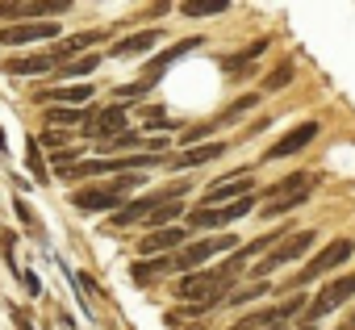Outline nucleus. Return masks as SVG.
Listing matches in <instances>:
<instances>
[{"label":"nucleus","mask_w":355,"mask_h":330,"mask_svg":"<svg viewBox=\"0 0 355 330\" xmlns=\"http://www.w3.org/2000/svg\"><path fill=\"white\" fill-rule=\"evenodd\" d=\"M26 168L34 172V180H38V184H46V180H51L46 163H42V146H38V138H30V142H26Z\"/></svg>","instance_id":"obj_25"},{"label":"nucleus","mask_w":355,"mask_h":330,"mask_svg":"<svg viewBox=\"0 0 355 330\" xmlns=\"http://www.w3.org/2000/svg\"><path fill=\"white\" fill-rule=\"evenodd\" d=\"M42 101L51 105H67V109H80L84 101H92V84H71V88H46Z\"/></svg>","instance_id":"obj_18"},{"label":"nucleus","mask_w":355,"mask_h":330,"mask_svg":"<svg viewBox=\"0 0 355 330\" xmlns=\"http://www.w3.org/2000/svg\"><path fill=\"white\" fill-rule=\"evenodd\" d=\"M21 280H26V293H30V297H38V293H42V280H38L34 272H21Z\"/></svg>","instance_id":"obj_34"},{"label":"nucleus","mask_w":355,"mask_h":330,"mask_svg":"<svg viewBox=\"0 0 355 330\" xmlns=\"http://www.w3.org/2000/svg\"><path fill=\"white\" fill-rule=\"evenodd\" d=\"M197 46H201V38H184V42H175V46H171L167 55L150 59V63H146V84H150V80H155V76H159L163 67H171L175 59H184V55H189V51H197Z\"/></svg>","instance_id":"obj_19"},{"label":"nucleus","mask_w":355,"mask_h":330,"mask_svg":"<svg viewBox=\"0 0 355 330\" xmlns=\"http://www.w3.org/2000/svg\"><path fill=\"white\" fill-rule=\"evenodd\" d=\"M13 326H17V330H34V326H30V313H26V309H13Z\"/></svg>","instance_id":"obj_35"},{"label":"nucleus","mask_w":355,"mask_h":330,"mask_svg":"<svg viewBox=\"0 0 355 330\" xmlns=\"http://www.w3.org/2000/svg\"><path fill=\"white\" fill-rule=\"evenodd\" d=\"M226 9H230L226 0H184L180 5L184 17H214V13H226Z\"/></svg>","instance_id":"obj_24"},{"label":"nucleus","mask_w":355,"mask_h":330,"mask_svg":"<svg viewBox=\"0 0 355 330\" xmlns=\"http://www.w3.org/2000/svg\"><path fill=\"white\" fill-rule=\"evenodd\" d=\"M17 218H21V222L34 230V214H30V205H26V201H17Z\"/></svg>","instance_id":"obj_36"},{"label":"nucleus","mask_w":355,"mask_h":330,"mask_svg":"<svg viewBox=\"0 0 355 330\" xmlns=\"http://www.w3.org/2000/svg\"><path fill=\"white\" fill-rule=\"evenodd\" d=\"M105 42V34L101 30H88V34H76V38H63V42H55L46 55L63 67V63H71V55H80V51H92V46H101Z\"/></svg>","instance_id":"obj_13"},{"label":"nucleus","mask_w":355,"mask_h":330,"mask_svg":"<svg viewBox=\"0 0 355 330\" xmlns=\"http://www.w3.org/2000/svg\"><path fill=\"white\" fill-rule=\"evenodd\" d=\"M313 138H318V121H301V125H293L284 138H276V142L268 146V155H263V159H288V155L305 150Z\"/></svg>","instance_id":"obj_9"},{"label":"nucleus","mask_w":355,"mask_h":330,"mask_svg":"<svg viewBox=\"0 0 355 330\" xmlns=\"http://www.w3.org/2000/svg\"><path fill=\"white\" fill-rule=\"evenodd\" d=\"M351 255H355V243H351V238H334L330 247H322V251H318V255H313V259L301 268V276H297V284H293V288H305V284H313L318 276H326V272L343 268Z\"/></svg>","instance_id":"obj_2"},{"label":"nucleus","mask_w":355,"mask_h":330,"mask_svg":"<svg viewBox=\"0 0 355 330\" xmlns=\"http://www.w3.org/2000/svg\"><path fill=\"white\" fill-rule=\"evenodd\" d=\"M214 130H222V121H218V117H214V121H201V125H189V130H184L180 138H184L189 146H201V142H205V138H209Z\"/></svg>","instance_id":"obj_26"},{"label":"nucleus","mask_w":355,"mask_h":330,"mask_svg":"<svg viewBox=\"0 0 355 330\" xmlns=\"http://www.w3.org/2000/svg\"><path fill=\"white\" fill-rule=\"evenodd\" d=\"M96 67H101V55H80V59L63 63V67H59V76H63V80H84V76H92Z\"/></svg>","instance_id":"obj_22"},{"label":"nucleus","mask_w":355,"mask_h":330,"mask_svg":"<svg viewBox=\"0 0 355 330\" xmlns=\"http://www.w3.org/2000/svg\"><path fill=\"white\" fill-rule=\"evenodd\" d=\"M146 88H150V84H146V80H138V84H121V88H113V92H117L121 101H142V96H146Z\"/></svg>","instance_id":"obj_29"},{"label":"nucleus","mask_w":355,"mask_h":330,"mask_svg":"<svg viewBox=\"0 0 355 330\" xmlns=\"http://www.w3.org/2000/svg\"><path fill=\"white\" fill-rule=\"evenodd\" d=\"M46 142L51 146H63V130H46Z\"/></svg>","instance_id":"obj_37"},{"label":"nucleus","mask_w":355,"mask_h":330,"mask_svg":"<svg viewBox=\"0 0 355 330\" xmlns=\"http://www.w3.org/2000/svg\"><path fill=\"white\" fill-rule=\"evenodd\" d=\"M272 313H276V318H293V313H305V293H301V297H293V301H284V305H276Z\"/></svg>","instance_id":"obj_31"},{"label":"nucleus","mask_w":355,"mask_h":330,"mask_svg":"<svg viewBox=\"0 0 355 330\" xmlns=\"http://www.w3.org/2000/svg\"><path fill=\"white\" fill-rule=\"evenodd\" d=\"M55 38H59V21H26V26H9V30H0V46L55 42Z\"/></svg>","instance_id":"obj_8"},{"label":"nucleus","mask_w":355,"mask_h":330,"mask_svg":"<svg viewBox=\"0 0 355 330\" xmlns=\"http://www.w3.org/2000/svg\"><path fill=\"white\" fill-rule=\"evenodd\" d=\"M159 38H163L159 30H142V34H130V38H121V42H117L109 55H113V59H134V55H146L150 46H159Z\"/></svg>","instance_id":"obj_15"},{"label":"nucleus","mask_w":355,"mask_h":330,"mask_svg":"<svg viewBox=\"0 0 355 330\" xmlns=\"http://www.w3.org/2000/svg\"><path fill=\"white\" fill-rule=\"evenodd\" d=\"M218 251H239V238H234V234H218V238L189 243V247H180V255H171V263H175V272H197V268H205Z\"/></svg>","instance_id":"obj_3"},{"label":"nucleus","mask_w":355,"mask_h":330,"mask_svg":"<svg viewBox=\"0 0 355 330\" xmlns=\"http://www.w3.org/2000/svg\"><path fill=\"white\" fill-rule=\"evenodd\" d=\"M175 247H184V230H180V226H167V230H150V234L142 238L138 255H142V259H159V255H167V251H175Z\"/></svg>","instance_id":"obj_12"},{"label":"nucleus","mask_w":355,"mask_h":330,"mask_svg":"<svg viewBox=\"0 0 355 330\" xmlns=\"http://www.w3.org/2000/svg\"><path fill=\"white\" fill-rule=\"evenodd\" d=\"M171 272H175L171 255H159V259H138V263L130 268L134 284H150V280H159V276H171Z\"/></svg>","instance_id":"obj_17"},{"label":"nucleus","mask_w":355,"mask_h":330,"mask_svg":"<svg viewBox=\"0 0 355 330\" xmlns=\"http://www.w3.org/2000/svg\"><path fill=\"white\" fill-rule=\"evenodd\" d=\"M218 155H226V142H201V146H189L180 155L163 159V163H167V172H189V168H201V163H214Z\"/></svg>","instance_id":"obj_10"},{"label":"nucleus","mask_w":355,"mask_h":330,"mask_svg":"<svg viewBox=\"0 0 355 330\" xmlns=\"http://www.w3.org/2000/svg\"><path fill=\"white\" fill-rule=\"evenodd\" d=\"M59 63L51 55H30V59H9V76H42V71H55Z\"/></svg>","instance_id":"obj_20"},{"label":"nucleus","mask_w":355,"mask_h":330,"mask_svg":"<svg viewBox=\"0 0 355 330\" xmlns=\"http://www.w3.org/2000/svg\"><path fill=\"white\" fill-rule=\"evenodd\" d=\"M5 146H9V142H5V134H0V155H5Z\"/></svg>","instance_id":"obj_38"},{"label":"nucleus","mask_w":355,"mask_h":330,"mask_svg":"<svg viewBox=\"0 0 355 330\" xmlns=\"http://www.w3.org/2000/svg\"><path fill=\"white\" fill-rule=\"evenodd\" d=\"M288 84H293V63H280V67L263 80V88H268V92H280V88H288Z\"/></svg>","instance_id":"obj_28"},{"label":"nucleus","mask_w":355,"mask_h":330,"mask_svg":"<svg viewBox=\"0 0 355 330\" xmlns=\"http://www.w3.org/2000/svg\"><path fill=\"white\" fill-rule=\"evenodd\" d=\"M309 247H313V230H293V234H284V238L272 247V255H263V259L255 263V276H259V280H263V276H272L276 268H284V263L301 259Z\"/></svg>","instance_id":"obj_1"},{"label":"nucleus","mask_w":355,"mask_h":330,"mask_svg":"<svg viewBox=\"0 0 355 330\" xmlns=\"http://www.w3.org/2000/svg\"><path fill=\"white\" fill-rule=\"evenodd\" d=\"M180 214H184V205H180V201H163V205L142 222V226H150V230H167V222H180Z\"/></svg>","instance_id":"obj_23"},{"label":"nucleus","mask_w":355,"mask_h":330,"mask_svg":"<svg viewBox=\"0 0 355 330\" xmlns=\"http://www.w3.org/2000/svg\"><path fill=\"white\" fill-rule=\"evenodd\" d=\"M305 197H309V189H297V193H276V189H268V197H263V218H280V214L297 209Z\"/></svg>","instance_id":"obj_16"},{"label":"nucleus","mask_w":355,"mask_h":330,"mask_svg":"<svg viewBox=\"0 0 355 330\" xmlns=\"http://www.w3.org/2000/svg\"><path fill=\"white\" fill-rule=\"evenodd\" d=\"M142 138L134 134V130H125V134H117V138H109V142H101V150H117V146H138Z\"/></svg>","instance_id":"obj_30"},{"label":"nucleus","mask_w":355,"mask_h":330,"mask_svg":"<svg viewBox=\"0 0 355 330\" xmlns=\"http://www.w3.org/2000/svg\"><path fill=\"white\" fill-rule=\"evenodd\" d=\"M76 205L80 209H96V214H117L121 209V197L113 189H80L76 193Z\"/></svg>","instance_id":"obj_14"},{"label":"nucleus","mask_w":355,"mask_h":330,"mask_svg":"<svg viewBox=\"0 0 355 330\" xmlns=\"http://www.w3.org/2000/svg\"><path fill=\"white\" fill-rule=\"evenodd\" d=\"M46 121H51V130H63V125H84L88 113L84 109H67V105H46Z\"/></svg>","instance_id":"obj_21"},{"label":"nucleus","mask_w":355,"mask_h":330,"mask_svg":"<svg viewBox=\"0 0 355 330\" xmlns=\"http://www.w3.org/2000/svg\"><path fill=\"white\" fill-rule=\"evenodd\" d=\"M146 125H150V130H171V121H167V117H163L159 109H150V117H146Z\"/></svg>","instance_id":"obj_33"},{"label":"nucleus","mask_w":355,"mask_h":330,"mask_svg":"<svg viewBox=\"0 0 355 330\" xmlns=\"http://www.w3.org/2000/svg\"><path fill=\"white\" fill-rule=\"evenodd\" d=\"M255 193V180L247 176V172H239V176H226V180H218V184H209V193L201 197V209H222V205H234V201H247Z\"/></svg>","instance_id":"obj_4"},{"label":"nucleus","mask_w":355,"mask_h":330,"mask_svg":"<svg viewBox=\"0 0 355 330\" xmlns=\"http://www.w3.org/2000/svg\"><path fill=\"white\" fill-rule=\"evenodd\" d=\"M268 288H272V284H268V280H255V284H251V288H239V293H234V288H230V293H226V301H230V305H247V301H251V297H263V293H268Z\"/></svg>","instance_id":"obj_27"},{"label":"nucleus","mask_w":355,"mask_h":330,"mask_svg":"<svg viewBox=\"0 0 355 330\" xmlns=\"http://www.w3.org/2000/svg\"><path fill=\"white\" fill-rule=\"evenodd\" d=\"M125 189H142V176H134V172H125V176H117V180H113V193H117V197H121Z\"/></svg>","instance_id":"obj_32"},{"label":"nucleus","mask_w":355,"mask_h":330,"mask_svg":"<svg viewBox=\"0 0 355 330\" xmlns=\"http://www.w3.org/2000/svg\"><path fill=\"white\" fill-rule=\"evenodd\" d=\"M84 134L88 138H101V142H109V138H117V134H125V113L113 105V109H101V113H92L88 121H84Z\"/></svg>","instance_id":"obj_11"},{"label":"nucleus","mask_w":355,"mask_h":330,"mask_svg":"<svg viewBox=\"0 0 355 330\" xmlns=\"http://www.w3.org/2000/svg\"><path fill=\"white\" fill-rule=\"evenodd\" d=\"M351 297H355V272H351V276H338L334 284H326V288L318 293V301H313V305H305V318H309V322H318V318H326L330 309L347 305Z\"/></svg>","instance_id":"obj_5"},{"label":"nucleus","mask_w":355,"mask_h":330,"mask_svg":"<svg viewBox=\"0 0 355 330\" xmlns=\"http://www.w3.org/2000/svg\"><path fill=\"white\" fill-rule=\"evenodd\" d=\"M255 205V197H247V201H234V205H222V209H193L189 214V226H197V230H218V226H230V222H239L247 209Z\"/></svg>","instance_id":"obj_7"},{"label":"nucleus","mask_w":355,"mask_h":330,"mask_svg":"<svg viewBox=\"0 0 355 330\" xmlns=\"http://www.w3.org/2000/svg\"><path fill=\"white\" fill-rule=\"evenodd\" d=\"M71 9V0H9L0 5V21H13V17H59Z\"/></svg>","instance_id":"obj_6"}]
</instances>
